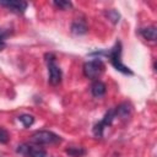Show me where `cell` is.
Masks as SVG:
<instances>
[{
	"label": "cell",
	"mask_w": 157,
	"mask_h": 157,
	"mask_svg": "<svg viewBox=\"0 0 157 157\" xmlns=\"http://www.w3.org/2000/svg\"><path fill=\"white\" fill-rule=\"evenodd\" d=\"M107 91V86L102 81H94L91 86V92L94 97H102Z\"/></svg>",
	"instance_id": "9c48e42d"
},
{
	"label": "cell",
	"mask_w": 157,
	"mask_h": 157,
	"mask_svg": "<svg viewBox=\"0 0 157 157\" xmlns=\"http://www.w3.org/2000/svg\"><path fill=\"white\" fill-rule=\"evenodd\" d=\"M10 140V135L7 132V130H5L4 128H0V144H6Z\"/></svg>",
	"instance_id": "2e32d148"
},
{
	"label": "cell",
	"mask_w": 157,
	"mask_h": 157,
	"mask_svg": "<svg viewBox=\"0 0 157 157\" xmlns=\"http://www.w3.org/2000/svg\"><path fill=\"white\" fill-rule=\"evenodd\" d=\"M140 34L148 40H156L157 38V28L155 26H150V27H145L140 29Z\"/></svg>",
	"instance_id": "30bf717a"
},
{
	"label": "cell",
	"mask_w": 157,
	"mask_h": 157,
	"mask_svg": "<svg viewBox=\"0 0 157 157\" xmlns=\"http://www.w3.org/2000/svg\"><path fill=\"white\" fill-rule=\"evenodd\" d=\"M87 25L83 22V21H81V20H78V21H75L72 25H71V32L74 33V34H85L86 32H87Z\"/></svg>",
	"instance_id": "8fae6325"
},
{
	"label": "cell",
	"mask_w": 157,
	"mask_h": 157,
	"mask_svg": "<svg viewBox=\"0 0 157 157\" xmlns=\"http://www.w3.org/2000/svg\"><path fill=\"white\" fill-rule=\"evenodd\" d=\"M90 55H91V56H92V55H105V56L109 58L112 65H113L118 71H120L121 74H125V75H132V74H134V72H132L128 66H125V65L123 64V61H121V43H120L119 40L114 44L113 48H110V49H108V50H97V52H92V53H90Z\"/></svg>",
	"instance_id": "6da1fadb"
},
{
	"label": "cell",
	"mask_w": 157,
	"mask_h": 157,
	"mask_svg": "<svg viewBox=\"0 0 157 157\" xmlns=\"http://www.w3.org/2000/svg\"><path fill=\"white\" fill-rule=\"evenodd\" d=\"M107 16H108V18L113 22V23H118L119 22V18H120V15L115 11V10H109L108 12H107Z\"/></svg>",
	"instance_id": "9a60e30c"
},
{
	"label": "cell",
	"mask_w": 157,
	"mask_h": 157,
	"mask_svg": "<svg viewBox=\"0 0 157 157\" xmlns=\"http://www.w3.org/2000/svg\"><path fill=\"white\" fill-rule=\"evenodd\" d=\"M56 7H59V9H61V10H69V9H71L72 7V4L70 2V1H65V0H55L54 2H53Z\"/></svg>",
	"instance_id": "5bb4252c"
},
{
	"label": "cell",
	"mask_w": 157,
	"mask_h": 157,
	"mask_svg": "<svg viewBox=\"0 0 157 157\" xmlns=\"http://www.w3.org/2000/svg\"><path fill=\"white\" fill-rule=\"evenodd\" d=\"M114 112H115V117H120V118H128L131 113V104L128 103V102H124V103H120L118 107L114 108Z\"/></svg>",
	"instance_id": "ba28073f"
},
{
	"label": "cell",
	"mask_w": 157,
	"mask_h": 157,
	"mask_svg": "<svg viewBox=\"0 0 157 157\" xmlns=\"http://www.w3.org/2000/svg\"><path fill=\"white\" fill-rule=\"evenodd\" d=\"M103 71H104V63L99 58H96L83 64V75L87 78L96 80L102 75Z\"/></svg>",
	"instance_id": "277c9868"
},
{
	"label": "cell",
	"mask_w": 157,
	"mask_h": 157,
	"mask_svg": "<svg viewBox=\"0 0 157 157\" xmlns=\"http://www.w3.org/2000/svg\"><path fill=\"white\" fill-rule=\"evenodd\" d=\"M65 152L71 156V157H81L86 153V150L83 147H76V146H70L65 150Z\"/></svg>",
	"instance_id": "7c38bea8"
},
{
	"label": "cell",
	"mask_w": 157,
	"mask_h": 157,
	"mask_svg": "<svg viewBox=\"0 0 157 157\" xmlns=\"http://www.w3.org/2000/svg\"><path fill=\"white\" fill-rule=\"evenodd\" d=\"M16 152L22 155V156H27V157H47V152L43 148L34 147V146H31L28 144L18 145Z\"/></svg>",
	"instance_id": "8992f818"
},
{
	"label": "cell",
	"mask_w": 157,
	"mask_h": 157,
	"mask_svg": "<svg viewBox=\"0 0 157 157\" xmlns=\"http://www.w3.org/2000/svg\"><path fill=\"white\" fill-rule=\"evenodd\" d=\"M45 61L48 65V71H49V83L53 86H56L61 82V77H63V72L61 69L56 65L55 63V55L54 54H45Z\"/></svg>",
	"instance_id": "3957f363"
},
{
	"label": "cell",
	"mask_w": 157,
	"mask_h": 157,
	"mask_svg": "<svg viewBox=\"0 0 157 157\" xmlns=\"http://www.w3.org/2000/svg\"><path fill=\"white\" fill-rule=\"evenodd\" d=\"M7 36V32L0 28V52L5 48V37Z\"/></svg>",
	"instance_id": "e0dca14e"
},
{
	"label": "cell",
	"mask_w": 157,
	"mask_h": 157,
	"mask_svg": "<svg viewBox=\"0 0 157 157\" xmlns=\"http://www.w3.org/2000/svg\"><path fill=\"white\" fill-rule=\"evenodd\" d=\"M18 120L23 124L25 128H29L34 123V117L31 115V114H22V115L18 117Z\"/></svg>",
	"instance_id": "4fadbf2b"
},
{
	"label": "cell",
	"mask_w": 157,
	"mask_h": 157,
	"mask_svg": "<svg viewBox=\"0 0 157 157\" xmlns=\"http://www.w3.org/2000/svg\"><path fill=\"white\" fill-rule=\"evenodd\" d=\"M32 142L37 145H55L61 142V137L48 130H38L31 136Z\"/></svg>",
	"instance_id": "7a4b0ae2"
},
{
	"label": "cell",
	"mask_w": 157,
	"mask_h": 157,
	"mask_svg": "<svg viewBox=\"0 0 157 157\" xmlns=\"http://www.w3.org/2000/svg\"><path fill=\"white\" fill-rule=\"evenodd\" d=\"M114 118H115V112H114V108H113V109L108 110V112L104 114L103 119H102L101 121H98V123L93 126V134H94V136H97V137H102V136H103L104 128L112 125Z\"/></svg>",
	"instance_id": "5b68a950"
},
{
	"label": "cell",
	"mask_w": 157,
	"mask_h": 157,
	"mask_svg": "<svg viewBox=\"0 0 157 157\" xmlns=\"http://www.w3.org/2000/svg\"><path fill=\"white\" fill-rule=\"evenodd\" d=\"M0 5L9 9L12 12H16V13H23L27 9V2L18 1V0H1Z\"/></svg>",
	"instance_id": "52a82bcc"
}]
</instances>
